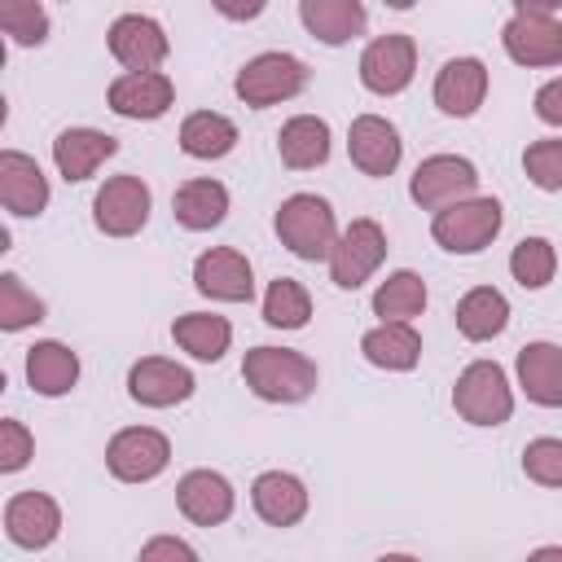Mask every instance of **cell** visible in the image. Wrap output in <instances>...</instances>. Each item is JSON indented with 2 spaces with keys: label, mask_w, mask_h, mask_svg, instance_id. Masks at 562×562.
I'll return each mask as SVG.
<instances>
[{
  "label": "cell",
  "mask_w": 562,
  "mask_h": 562,
  "mask_svg": "<svg viewBox=\"0 0 562 562\" xmlns=\"http://www.w3.org/2000/svg\"><path fill=\"white\" fill-rule=\"evenodd\" d=\"M193 285L198 294L206 299H220V303H250L255 299V272H250V259L233 246H211L193 259Z\"/></svg>",
  "instance_id": "11"
},
{
  "label": "cell",
  "mask_w": 562,
  "mask_h": 562,
  "mask_svg": "<svg viewBox=\"0 0 562 562\" xmlns=\"http://www.w3.org/2000/svg\"><path fill=\"white\" fill-rule=\"evenodd\" d=\"M522 474L540 487H562V439H531L522 448Z\"/></svg>",
  "instance_id": "38"
},
{
  "label": "cell",
  "mask_w": 562,
  "mask_h": 562,
  "mask_svg": "<svg viewBox=\"0 0 562 562\" xmlns=\"http://www.w3.org/2000/svg\"><path fill=\"white\" fill-rule=\"evenodd\" d=\"M422 312H426V281L413 268L391 272L373 290V316H382V321H413Z\"/></svg>",
  "instance_id": "32"
},
{
  "label": "cell",
  "mask_w": 562,
  "mask_h": 562,
  "mask_svg": "<svg viewBox=\"0 0 562 562\" xmlns=\"http://www.w3.org/2000/svg\"><path fill=\"white\" fill-rule=\"evenodd\" d=\"M110 53L127 70H158L171 53V40H167L162 22H154L145 13H123L110 26Z\"/></svg>",
  "instance_id": "13"
},
{
  "label": "cell",
  "mask_w": 562,
  "mask_h": 562,
  "mask_svg": "<svg viewBox=\"0 0 562 562\" xmlns=\"http://www.w3.org/2000/svg\"><path fill=\"white\" fill-rule=\"evenodd\" d=\"M233 145H237V123L224 119V114H215V110H193L180 123V149L189 158L211 162V158H224Z\"/></svg>",
  "instance_id": "31"
},
{
  "label": "cell",
  "mask_w": 562,
  "mask_h": 562,
  "mask_svg": "<svg viewBox=\"0 0 562 562\" xmlns=\"http://www.w3.org/2000/svg\"><path fill=\"white\" fill-rule=\"evenodd\" d=\"M277 154L290 171H312L329 158V123L316 114H294L277 132Z\"/></svg>",
  "instance_id": "27"
},
{
  "label": "cell",
  "mask_w": 562,
  "mask_h": 562,
  "mask_svg": "<svg viewBox=\"0 0 562 562\" xmlns=\"http://www.w3.org/2000/svg\"><path fill=\"white\" fill-rule=\"evenodd\" d=\"M140 558H198V549L176 536H154L149 544H140Z\"/></svg>",
  "instance_id": "41"
},
{
  "label": "cell",
  "mask_w": 562,
  "mask_h": 562,
  "mask_svg": "<svg viewBox=\"0 0 562 562\" xmlns=\"http://www.w3.org/2000/svg\"><path fill=\"white\" fill-rule=\"evenodd\" d=\"M114 154H119V140H114L110 132H97V127H66V132H57V140H53V162H57V171H61L70 184L97 176V167H101L105 158H114Z\"/></svg>",
  "instance_id": "22"
},
{
  "label": "cell",
  "mask_w": 562,
  "mask_h": 562,
  "mask_svg": "<svg viewBox=\"0 0 562 562\" xmlns=\"http://www.w3.org/2000/svg\"><path fill=\"white\" fill-rule=\"evenodd\" d=\"M105 465L119 483H149L171 465V439L154 426H127L105 443Z\"/></svg>",
  "instance_id": "8"
},
{
  "label": "cell",
  "mask_w": 562,
  "mask_h": 562,
  "mask_svg": "<svg viewBox=\"0 0 562 562\" xmlns=\"http://www.w3.org/2000/svg\"><path fill=\"white\" fill-rule=\"evenodd\" d=\"M474 189H479V171L461 154H430L417 162V171L408 180V198L422 211H439V206H452L461 198H474Z\"/></svg>",
  "instance_id": "7"
},
{
  "label": "cell",
  "mask_w": 562,
  "mask_h": 562,
  "mask_svg": "<svg viewBox=\"0 0 562 562\" xmlns=\"http://www.w3.org/2000/svg\"><path fill=\"white\" fill-rule=\"evenodd\" d=\"M171 211H176V220H180L184 228L206 233V228L224 224V215H228V189H224L220 180H211V176H193V180H184V184L176 189Z\"/></svg>",
  "instance_id": "28"
},
{
  "label": "cell",
  "mask_w": 562,
  "mask_h": 562,
  "mask_svg": "<svg viewBox=\"0 0 562 562\" xmlns=\"http://www.w3.org/2000/svg\"><path fill=\"white\" fill-rule=\"evenodd\" d=\"M509 272H514V281H518L522 290H544V285L553 281V272H558V250H553V241H549V237H522V241L514 246V255H509Z\"/></svg>",
  "instance_id": "34"
},
{
  "label": "cell",
  "mask_w": 562,
  "mask_h": 562,
  "mask_svg": "<svg viewBox=\"0 0 562 562\" xmlns=\"http://www.w3.org/2000/svg\"><path fill=\"white\" fill-rule=\"evenodd\" d=\"M562 9V0H514V13H558Z\"/></svg>",
  "instance_id": "43"
},
{
  "label": "cell",
  "mask_w": 562,
  "mask_h": 562,
  "mask_svg": "<svg viewBox=\"0 0 562 562\" xmlns=\"http://www.w3.org/2000/svg\"><path fill=\"white\" fill-rule=\"evenodd\" d=\"M176 505L193 527H220V522H228L237 492L220 470H189L176 483Z\"/></svg>",
  "instance_id": "18"
},
{
  "label": "cell",
  "mask_w": 562,
  "mask_h": 562,
  "mask_svg": "<svg viewBox=\"0 0 562 562\" xmlns=\"http://www.w3.org/2000/svg\"><path fill=\"white\" fill-rule=\"evenodd\" d=\"M501 44L518 66H562V22L549 13H514Z\"/></svg>",
  "instance_id": "12"
},
{
  "label": "cell",
  "mask_w": 562,
  "mask_h": 562,
  "mask_svg": "<svg viewBox=\"0 0 562 562\" xmlns=\"http://www.w3.org/2000/svg\"><path fill=\"white\" fill-rule=\"evenodd\" d=\"M149 184L140 176H110L92 198V220L105 237H132L149 220Z\"/></svg>",
  "instance_id": "10"
},
{
  "label": "cell",
  "mask_w": 562,
  "mask_h": 562,
  "mask_svg": "<svg viewBox=\"0 0 562 562\" xmlns=\"http://www.w3.org/2000/svg\"><path fill=\"white\" fill-rule=\"evenodd\" d=\"M347 154H351V162H356L364 176L382 180V176H391V171L400 167L404 140H400L395 123H386L382 114H360V119H351Z\"/></svg>",
  "instance_id": "17"
},
{
  "label": "cell",
  "mask_w": 562,
  "mask_h": 562,
  "mask_svg": "<svg viewBox=\"0 0 562 562\" xmlns=\"http://www.w3.org/2000/svg\"><path fill=\"white\" fill-rule=\"evenodd\" d=\"M299 22L307 26L312 40L338 48V44L364 35L369 13L360 0H299Z\"/></svg>",
  "instance_id": "24"
},
{
  "label": "cell",
  "mask_w": 562,
  "mask_h": 562,
  "mask_svg": "<svg viewBox=\"0 0 562 562\" xmlns=\"http://www.w3.org/2000/svg\"><path fill=\"white\" fill-rule=\"evenodd\" d=\"M452 316H457L461 338L487 342V338H496L509 325V299L501 290H492V285H474V290L461 294V303H457Z\"/></svg>",
  "instance_id": "30"
},
{
  "label": "cell",
  "mask_w": 562,
  "mask_h": 562,
  "mask_svg": "<svg viewBox=\"0 0 562 562\" xmlns=\"http://www.w3.org/2000/svg\"><path fill=\"white\" fill-rule=\"evenodd\" d=\"M171 338L193 360L215 364V360H224V351L233 342V325L224 316H215V312H184V316L171 321Z\"/></svg>",
  "instance_id": "29"
},
{
  "label": "cell",
  "mask_w": 562,
  "mask_h": 562,
  "mask_svg": "<svg viewBox=\"0 0 562 562\" xmlns=\"http://www.w3.org/2000/svg\"><path fill=\"white\" fill-rule=\"evenodd\" d=\"M413 75H417V44H413V35L386 31V35L364 44V53H360V83L373 97L404 92L413 83Z\"/></svg>",
  "instance_id": "9"
},
{
  "label": "cell",
  "mask_w": 562,
  "mask_h": 562,
  "mask_svg": "<svg viewBox=\"0 0 562 562\" xmlns=\"http://www.w3.org/2000/svg\"><path fill=\"white\" fill-rule=\"evenodd\" d=\"M501 202L496 198H461L452 206H439L430 220V237L448 255H479L501 233Z\"/></svg>",
  "instance_id": "3"
},
{
  "label": "cell",
  "mask_w": 562,
  "mask_h": 562,
  "mask_svg": "<svg viewBox=\"0 0 562 562\" xmlns=\"http://www.w3.org/2000/svg\"><path fill=\"white\" fill-rule=\"evenodd\" d=\"M26 382H31L35 395L57 400V395L75 391V382H79V356L66 342H57V338H44V342L26 347Z\"/></svg>",
  "instance_id": "26"
},
{
  "label": "cell",
  "mask_w": 562,
  "mask_h": 562,
  "mask_svg": "<svg viewBox=\"0 0 562 562\" xmlns=\"http://www.w3.org/2000/svg\"><path fill=\"white\" fill-rule=\"evenodd\" d=\"M382 259H386V228L378 220L360 215L338 233V241L329 250V281L338 290H360L382 268Z\"/></svg>",
  "instance_id": "6"
},
{
  "label": "cell",
  "mask_w": 562,
  "mask_h": 562,
  "mask_svg": "<svg viewBox=\"0 0 562 562\" xmlns=\"http://www.w3.org/2000/svg\"><path fill=\"white\" fill-rule=\"evenodd\" d=\"M105 101L119 119H162L176 101V83L162 70H123L105 88Z\"/></svg>",
  "instance_id": "14"
},
{
  "label": "cell",
  "mask_w": 562,
  "mask_h": 562,
  "mask_svg": "<svg viewBox=\"0 0 562 562\" xmlns=\"http://www.w3.org/2000/svg\"><path fill=\"white\" fill-rule=\"evenodd\" d=\"M193 373L167 356H145L127 369V395L145 408H171V404H184L193 395Z\"/></svg>",
  "instance_id": "15"
},
{
  "label": "cell",
  "mask_w": 562,
  "mask_h": 562,
  "mask_svg": "<svg viewBox=\"0 0 562 562\" xmlns=\"http://www.w3.org/2000/svg\"><path fill=\"white\" fill-rule=\"evenodd\" d=\"M0 202L9 215H40L48 206V176L22 149L0 154Z\"/></svg>",
  "instance_id": "21"
},
{
  "label": "cell",
  "mask_w": 562,
  "mask_h": 562,
  "mask_svg": "<svg viewBox=\"0 0 562 562\" xmlns=\"http://www.w3.org/2000/svg\"><path fill=\"white\" fill-rule=\"evenodd\" d=\"M522 171L536 189L544 193H562V140H531L522 149Z\"/></svg>",
  "instance_id": "37"
},
{
  "label": "cell",
  "mask_w": 562,
  "mask_h": 562,
  "mask_svg": "<svg viewBox=\"0 0 562 562\" xmlns=\"http://www.w3.org/2000/svg\"><path fill=\"white\" fill-rule=\"evenodd\" d=\"M0 31L22 44V48H35L48 40V13L40 0H0Z\"/></svg>",
  "instance_id": "35"
},
{
  "label": "cell",
  "mask_w": 562,
  "mask_h": 562,
  "mask_svg": "<svg viewBox=\"0 0 562 562\" xmlns=\"http://www.w3.org/2000/svg\"><path fill=\"white\" fill-rule=\"evenodd\" d=\"M452 408L470 422V426H501L514 413V386L505 378V369L496 360H474L457 373L452 386Z\"/></svg>",
  "instance_id": "4"
},
{
  "label": "cell",
  "mask_w": 562,
  "mask_h": 562,
  "mask_svg": "<svg viewBox=\"0 0 562 562\" xmlns=\"http://www.w3.org/2000/svg\"><path fill=\"white\" fill-rule=\"evenodd\" d=\"M263 321L272 329H303L312 321V294L294 281V277H277L268 281V294H263Z\"/></svg>",
  "instance_id": "33"
},
{
  "label": "cell",
  "mask_w": 562,
  "mask_h": 562,
  "mask_svg": "<svg viewBox=\"0 0 562 562\" xmlns=\"http://www.w3.org/2000/svg\"><path fill=\"white\" fill-rule=\"evenodd\" d=\"M360 351L373 369L404 373L422 360V334L413 329V321H382L360 338Z\"/></svg>",
  "instance_id": "25"
},
{
  "label": "cell",
  "mask_w": 562,
  "mask_h": 562,
  "mask_svg": "<svg viewBox=\"0 0 562 562\" xmlns=\"http://www.w3.org/2000/svg\"><path fill=\"white\" fill-rule=\"evenodd\" d=\"M382 4H391V9H413L417 0H382Z\"/></svg>",
  "instance_id": "44"
},
{
  "label": "cell",
  "mask_w": 562,
  "mask_h": 562,
  "mask_svg": "<svg viewBox=\"0 0 562 562\" xmlns=\"http://www.w3.org/2000/svg\"><path fill=\"white\" fill-rule=\"evenodd\" d=\"M281 246L307 263L316 259H329L334 241H338V224H334V206L316 193H294L277 206V220H272Z\"/></svg>",
  "instance_id": "2"
},
{
  "label": "cell",
  "mask_w": 562,
  "mask_h": 562,
  "mask_svg": "<svg viewBox=\"0 0 562 562\" xmlns=\"http://www.w3.org/2000/svg\"><path fill=\"white\" fill-rule=\"evenodd\" d=\"M31 457H35L31 430H26L18 417H4V422H0V470H4V474H18Z\"/></svg>",
  "instance_id": "39"
},
{
  "label": "cell",
  "mask_w": 562,
  "mask_h": 562,
  "mask_svg": "<svg viewBox=\"0 0 562 562\" xmlns=\"http://www.w3.org/2000/svg\"><path fill=\"white\" fill-rule=\"evenodd\" d=\"M487 97V66L479 57H448L435 75V105L452 119H470Z\"/></svg>",
  "instance_id": "20"
},
{
  "label": "cell",
  "mask_w": 562,
  "mask_h": 562,
  "mask_svg": "<svg viewBox=\"0 0 562 562\" xmlns=\"http://www.w3.org/2000/svg\"><path fill=\"white\" fill-rule=\"evenodd\" d=\"M307 88V66L294 57V53H259L250 57L237 79H233V92L250 105V110H268V105H281L290 97H299Z\"/></svg>",
  "instance_id": "5"
},
{
  "label": "cell",
  "mask_w": 562,
  "mask_h": 562,
  "mask_svg": "<svg viewBox=\"0 0 562 562\" xmlns=\"http://www.w3.org/2000/svg\"><path fill=\"white\" fill-rule=\"evenodd\" d=\"M536 119L549 127H562V75L536 88Z\"/></svg>",
  "instance_id": "40"
},
{
  "label": "cell",
  "mask_w": 562,
  "mask_h": 562,
  "mask_svg": "<svg viewBox=\"0 0 562 562\" xmlns=\"http://www.w3.org/2000/svg\"><path fill=\"white\" fill-rule=\"evenodd\" d=\"M44 321V299H35L18 272H4L0 277V329L18 334L26 325H40Z\"/></svg>",
  "instance_id": "36"
},
{
  "label": "cell",
  "mask_w": 562,
  "mask_h": 562,
  "mask_svg": "<svg viewBox=\"0 0 562 562\" xmlns=\"http://www.w3.org/2000/svg\"><path fill=\"white\" fill-rule=\"evenodd\" d=\"M241 378L268 404H299L316 391V360L290 347H250L241 360Z\"/></svg>",
  "instance_id": "1"
},
{
  "label": "cell",
  "mask_w": 562,
  "mask_h": 562,
  "mask_svg": "<svg viewBox=\"0 0 562 562\" xmlns=\"http://www.w3.org/2000/svg\"><path fill=\"white\" fill-rule=\"evenodd\" d=\"M518 386L540 408H562V347L558 342H527L514 360Z\"/></svg>",
  "instance_id": "23"
},
{
  "label": "cell",
  "mask_w": 562,
  "mask_h": 562,
  "mask_svg": "<svg viewBox=\"0 0 562 562\" xmlns=\"http://www.w3.org/2000/svg\"><path fill=\"white\" fill-rule=\"evenodd\" d=\"M61 531V509L48 492H18L4 505V536L18 549H48Z\"/></svg>",
  "instance_id": "16"
},
{
  "label": "cell",
  "mask_w": 562,
  "mask_h": 562,
  "mask_svg": "<svg viewBox=\"0 0 562 562\" xmlns=\"http://www.w3.org/2000/svg\"><path fill=\"white\" fill-rule=\"evenodd\" d=\"M211 4H215V13L228 18V22H250V18H259V13L268 9V0H211Z\"/></svg>",
  "instance_id": "42"
},
{
  "label": "cell",
  "mask_w": 562,
  "mask_h": 562,
  "mask_svg": "<svg viewBox=\"0 0 562 562\" xmlns=\"http://www.w3.org/2000/svg\"><path fill=\"white\" fill-rule=\"evenodd\" d=\"M250 505H255V514L268 527H294V522H303L312 496H307V487H303L299 474H290V470H263L250 483Z\"/></svg>",
  "instance_id": "19"
}]
</instances>
